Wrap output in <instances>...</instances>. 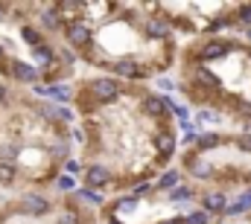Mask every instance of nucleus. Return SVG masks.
Segmentation results:
<instances>
[{
	"label": "nucleus",
	"instance_id": "f257e3e1",
	"mask_svg": "<svg viewBox=\"0 0 251 224\" xmlns=\"http://www.w3.org/2000/svg\"><path fill=\"white\" fill-rule=\"evenodd\" d=\"M88 90H91V96H94L97 102H114V99H117V82L108 79V76L94 79V82L88 85Z\"/></svg>",
	"mask_w": 251,
	"mask_h": 224
},
{
	"label": "nucleus",
	"instance_id": "f03ea898",
	"mask_svg": "<svg viewBox=\"0 0 251 224\" xmlns=\"http://www.w3.org/2000/svg\"><path fill=\"white\" fill-rule=\"evenodd\" d=\"M64 35H67V44L76 47V50H82V47L91 44V26H85L82 21H70L64 26Z\"/></svg>",
	"mask_w": 251,
	"mask_h": 224
},
{
	"label": "nucleus",
	"instance_id": "7ed1b4c3",
	"mask_svg": "<svg viewBox=\"0 0 251 224\" xmlns=\"http://www.w3.org/2000/svg\"><path fill=\"white\" fill-rule=\"evenodd\" d=\"M228 204H231V201H228V195H225L222 189H210V192L201 195V210L210 213V216H213V213H225Z\"/></svg>",
	"mask_w": 251,
	"mask_h": 224
},
{
	"label": "nucleus",
	"instance_id": "20e7f679",
	"mask_svg": "<svg viewBox=\"0 0 251 224\" xmlns=\"http://www.w3.org/2000/svg\"><path fill=\"white\" fill-rule=\"evenodd\" d=\"M47 210H50V201L44 195H24L21 198V213H26V216H44Z\"/></svg>",
	"mask_w": 251,
	"mask_h": 224
},
{
	"label": "nucleus",
	"instance_id": "39448f33",
	"mask_svg": "<svg viewBox=\"0 0 251 224\" xmlns=\"http://www.w3.org/2000/svg\"><path fill=\"white\" fill-rule=\"evenodd\" d=\"M85 180H88V186H94V189H102V186H108L111 183V172L105 166H88V172H85Z\"/></svg>",
	"mask_w": 251,
	"mask_h": 224
},
{
	"label": "nucleus",
	"instance_id": "423d86ee",
	"mask_svg": "<svg viewBox=\"0 0 251 224\" xmlns=\"http://www.w3.org/2000/svg\"><path fill=\"white\" fill-rule=\"evenodd\" d=\"M246 213H251V186H246L237 195V201H231L225 210V216H246Z\"/></svg>",
	"mask_w": 251,
	"mask_h": 224
},
{
	"label": "nucleus",
	"instance_id": "0eeeda50",
	"mask_svg": "<svg viewBox=\"0 0 251 224\" xmlns=\"http://www.w3.org/2000/svg\"><path fill=\"white\" fill-rule=\"evenodd\" d=\"M140 108L146 116H164L167 113V96H146Z\"/></svg>",
	"mask_w": 251,
	"mask_h": 224
},
{
	"label": "nucleus",
	"instance_id": "6e6552de",
	"mask_svg": "<svg viewBox=\"0 0 251 224\" xmlns=\"http://www.w3.org/2000/svg\"><path fill=\"white\" fill-rule=\"evenodd\" d=\"M143 29H146L152 38H167V35H170V21H164V18H149V21H143Z\"/></svg>",
	"mask_w": 251,
	"mask_h": 224
},
{
	"label": "nucleus",
	"instance_id": "1a4fd4ad",
	"mask_svg": "<svg viewBox=\"0 0 251 224\" xmlns=\"http://www.w3.org/2000/svg\"><path fill=\"white\" fill-rule=\"evenodd\" d=\"M15 79L18 82H35L38 79V70L26 61H15Z\"/></svg>",
	"mask_w": 251,
	"mask_h": 224
},
{
	"label": "nucleus",
	"instance_id": "9d476101",
	"mask_svg": "<svg viewBox=\"0 0 251 224\" xmlns=\"http://www.w3.org/2000/svg\"><path fill=\"white\" fill-rule=\"evenodd\" d=\"M155 149H158V155H161V157H170V155L176 152V134H170V131H167V134H161V137L155 140Z\"/></svg>",
	"mask_w": 251,
	"mask_h": 224
},
{
	"label": "nucleus",
	"instance_id": "9b49d317",
	"mask_svg": "<svg viewBox=\"0 0 251 224\" xmlns=\"http://www.w3.org/2000/svg\"><path fill=\"white\" fill-rule=\"evenodd\" d=\"M111 67H114L117 76H126V79H137V76H140V67H137L134 61H114Z\"/></svg>",
	"mask_w": 251,
	"mask_h": 224
},
{
	"label": "nucleus",
	"instance_id": "f8f14e48",
	"mask_svg": "<svg viewBox=\"0 0 251 224\" xmlns=\"http://www.w3.org/2000/svg\"><path fill=\"white\" fill-rule=\"evenodd\" d=\"M15 178H18V166L12 160H0V183L3 186H12Z\"/></svg>",
	"mask_w": 251,
	"mask_h": 224
},
{
	"label": "nucleus",
	"instance_id": "ddd939ff",
	"mask_svg": "<svg viewBox=\"0 0 251 224\" xmlns=\"http://www.w3.org/2000/svg\"><path fill=\"white\" fill-rule=\"evenodd\" d=\"M38 93H41V96H50V99H59V102H64V99H67V88H62V85L38 88Z\"/></svg>",
	"mask_w": 251,
	"mask_h": 224
},
{
	"label": "nucleus",
	"instance_id": "4468645a",
	"mask_svg": "<svg viewBox=\"0 0 251 224\" xmlns=\"http://www.w3.org/2000/svg\"><path fill=\"white\" fill-rule=\"evenodd\" d=\"M41 26H47V29H62V18H59V12H56V9H47V12L41 15Z\"/></svg>",
	"mask_w": 251,
	"mask_h": 224
},
{
	"label": "nucleus",
	"instance_id": "2eb2a0df",
	"mask_svg": "<svg viewBox=\"0 0 251 224\" xmlns=\"http://www.w3.org/2000/svg\"><path fill=\"white\" fill-rule=\"evenodd\" d=\"M178 178H181V175H178L176 169H170L167 175H161V180H158V186H161V189H170V192H173V189H176V183H178Z\"/></svg>",
	"mask_w": 251,
	"mask_h": 224
},
{
	"label": "nucleus",
	"instance_id": "dca6fc26",
	"mask_svg": "<svg viewBox=\"0 0 251 224\" xmlns=\"http://www.w3.org/2000/svg\"><path fill=\"white\" fill-rule=\"evenodd\" d=\"M181 224H210V213H204V210H196V213H190L181 219Z\"/></svg>",
	"mask_w": 251,
	"mask_h": 224
},
{
	"label": "nucleus",
	"instance_id": "f3484780",
	"mask_svg": "<svg viewBox=\"0 0 251 224\" xmlns=\"http://www.w3.org/2000/svg\"><path fill=\"white\" fill-rule=\"evenodd\" d=\"M21 35L29 41V47H32V50H35V47H41V35H38L32 26H21Z\"/></svg>",
	"mask_w": 251,
	"mask_h": 224
},
{
	"label": "nucleus",
	"instance_id": "a211bd4d",
	"mask_svg": "<svg viewBox=\"0 0 251 224\" xmlns=\"http://www.w3.org/2000/svg\"><path fill=\"white\" fill-rule=\"evenodd\" d=\"M170 198L173 201H187V198H193V186H176L170 192Z\"/></svg>",
	"mask_w": 251,
	"mask_h": 224
},
{
	"label": "nucleus",
	"instance_id": "6ab92c4d",
	"mask_svg": "<svg viewBox=\"0 0 251 224\" xmlns=\"http://www.w3.org/2000/svg\"><path fill=\"white\" fill-rule=\"evenodd\" d=\"M35 58H38V61H53L50 47H35Z\"/></svg>",
	"mask_w": 251,
	"mask_h": 224
},
{
	"label": "nucleus",
	"instance_id": "aec40b11",
	"mask_svg": "<svg viewBox=\"0 0 251 224\" xmlns=\"http://www.w3.org/2000/svg\"><path fill=\"white\" fill-rule=\"evenodd\" d=\"M59 224H79V216L76 213H62L59 216Z\"/></svg>",
	"mask_w": 251,
	"mask_h": 224
},
{
	"label": "nucleus",
	"instance_id": "412c9836",
	"mask_svg": "<svg viewBox=\"0 0 251 224\" xmlns=\"http://www.w3.org/2000/svg\"><path fill=\"white\" fill-rule=\"evenodd\" d=\"M59 189H73V178L70 175H62L59 178Z\"/></svg>",
	"mask_w": 251,
	"mask_h": 224
},
{
	"label": "nucleus",
	"instance_id": "4be33fe9",
	"mask_svg": "<svg viewBox=\"0 0 251 224\" xmlns=\"http://www.w3.org/2000/svg\"><path fill=\"white\" fill-rule=\"evenodd\" d=\"M0 102H6V85H0Z\"/></svg>",
	"mask_w": 251,
	"mask_h": 224
},
{
	"label": "nucleus",
	"instance_id": "5701e85b",
	"mask_svg": "<svg viewBox=\"0 0 251 224\" xmlns=\"http://www.w3.org/2000/svg\"><path fill=\"white\" fill-rule=\"evenodd\" d=\"M161 224H181V219H176V222H161Z\"/></svg>",
	"mask_w": 251,
	"mask_h": 224
},
{
	"label": "nucleus",
	"instance_id": "b1692460",
	"mask_svg": "<svg viewBox=\"0 0 251 224\" xmlns=\"http://www.w3.org/2000/svg\"><path fill=\"white\" fill-rule=\"evenodd\" d=\"M0 56H3V44H0Z\"/></svg>",
	"mask_w": 251,
	"mask_h": 224
}]
</instances>
